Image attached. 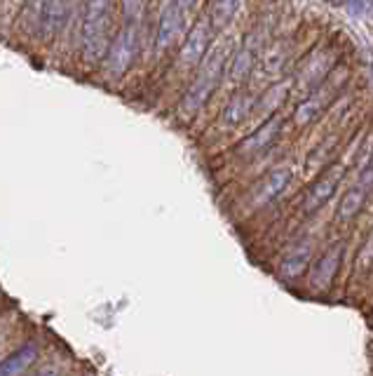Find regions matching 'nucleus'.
<instances>
[{
    "label": "nucleus",
    "instance_id": "nucleus-5",
    "mask_svg": "<svg viewBox=\"0 0 373 376\" xmlns=\"http://www.w3.org/2000/svg\"><path fill=\"white\" fill-rule=\"evenodd\" d=\"M190 5L186 3H165L160 12L158 22V33H155V50L165 52L167 47H172L179 36L186 29V10Z\"/></svg>",
    "mask_w": 373,
    "mask_h": 376
},
{
    "label": "nucleus",
    "instance_id": "nucleus-14",
    "mask_svg": "<svg viewBox=\"0 0 373 376\" xmlns=\"http://www.w3.org/2000/svg\"><path fill=\"white\" fill-rule=\"evenodd\" d=\"M366 188L364 184H357V186H352L348 188V191L343 193V198H341V203H338V210H336V217L341 219V221H350V219H355L359 212H362V207L366 203Z\"/></svg>",
    "mask_w": 373,
    "mask_h": 376
},
{
    "label": "nucleus",
    "instance_id": "nucleus-3",
    "mask_svg": "<svg viewBox=\"0 0 373 376\" xmlns=\"http://www.w3.org/2000/svg\"><path fill=\"white\" fill-rule=\"evenodd\" d=\"M139 17H129L127 15L125 26L120 29V33L113 38L110 50L106 54V68L113 75H122L129 64L134 61V54H137L139 47V26H137Z\"/></svg>",
    "mask_w": 373,
    "mask_h": 376
},
{
    "label": "nucleus",
    "instance_id": "nucleus-20",
    "mask_svg": "<svg viewBox=\"0 0 373 376\" xmlns=\"http://www.w3.org/2000/svg\"><path fill=\"white\" fill-rule=\"evenodd\" d=\"M371 266H373V231L366 235V242L357 254V268L359 270H369Z\"/></svg>",
    "mask_w": 373,
    "mask_h": 376
},
{
    "label": "nucleus",
    "instance_id": "nucleus-15",
    "mask_svg": "<svg viewBox=\"0 0 373 376\" xmlns=\"http://www.w3.org/2000/svg\"><path fill=\"white\" fill-rule=\"evenodd\" d=\"M286 94H289L286 82H277V85H272L270 89H265V94L260 96V99H256V106H253V111H258V113L265 115V120H267V118L277 115L282 104L286 101Z\"/></svg>",
    "mask_w": 373,
    "mask_h": 376
},
{
    "label": "nucleus",
    "instance_id": "nucleus-1",
    "mask_svg": "<svg viewBox=\"0 0 373 376\" xmlns=\"http://www.w3.org/2000/svg\"><path fill=\"white\" fill-rule=\"evenodd\" d=\"M225 64H228V54H225L223 45L207 54V59L202 61L200 73L195 75L193 85H190V89L181 101V113L183 115L193 118L197 111L207 104V99L214 94V89L218 87V82H221V78H223Z\"/></svg>",
    "mask_w": 373,
    "mask_h": 376
},
{
    "label": "nucleus",
    "instance_id": "nucleus-6",
    "mask_svg": "<svg viewBox=\"0 0 373 376\" xmlns=\"http://www.w3.org/2000/svg\"><path fill=\"white\" fill-rule=\"evenodd\" d=\"M343 172H345L343 165L329 167V170L324 172L322 177L308 188L305 200H303V212H305V214H312V212H317V210H322V207L336 196L338 184H341V179H343Z\"/></svg>",
    "mask_w": 373,
    "mask_h": 376
},
{
    "label": "nucleus",
    "instance_id": "nucleus-18",
    "mask_svg": "<svg viewBox=\"0 0 373 376\" xmlns=\"http://www.w3.org/2000/svg\"><path fill=\"white\" fill-rule=\"evenodd\" d=\"M322 108H324V101H322L320 94L308 96V99L303 101L298 108H296V115H293L296 125H308V123H312L315 118L322 113Z\"/></svg>",
    "mask_w": 373,
    "mask_h": 376
},
{
    "label": "nucleus",
    "instance_id": "nucleus-2",
    "mask_svg": "<svg viewBox=\"0 0 373 376\" xmlns=\"http://www.w3.org/2000/svg\"><path fill=\"white\" fill-rule=\"evenodd\" d=\"M82 52L89 61L103 59L110 50V3L96 0L84 5L82 29H80Z\"/></svg>",
    "mask_w": 373,
    "mask_h": 376
},
{
    "label": "nucleus",
    "instance_id": "nucleus-10",
    "mask_svg": "<svg viewBox=\"0 0 373 376\" xmlns=\"http://www.w3.org/2000/svg\"><path fill=\"white\" fill-rule=\"evenodd\" d=\"M35 10L40 12L38 29L42 36L49 38V36H56V33L63 29V24L68 22V12L73 10V5L70 3H38Z\"/></svg>",
    "mask_w": 373,
    "mask_h": 376
},
{
    "label": "nucleus",
    "instance_id": "nucleus-16",
    "mask_svg": "<svg viewBox=\"0 0 373 376\" xmlns=\"http://www.w3.org/2000/svg\"><path fill=\"white\" fill-rule=\"evenodd\" d=\"M286 47L284 43H274L270 47H265L263 50V59H260L258 64V71L260 75H274L279 73L282 68H284V61H286Z\"/></svg>",
    "mask_w": 373,
    "mask_h": 376
},
{
    "label": "nucleus",
    "instance_id": "nucleus-21",
    "mask_svg": "<svg viewBox=\"0 0 373 376\" xmlns=\"http://www.w3.org/2000/svg\"><path fill=\"white\" fill-rule=\"evenodd\" d=\"M35 376H59V367H54V365H47V367H42L35 372Z\"/></svg>",
    "mask_w": 373,
    "mask_h": 376
},
{
    "label": "nucleus",
    "instance_id": "nucleus-4",
    "mask_svg": "<svg viewBox=\"0 0 373 376\" xmlns=\"http://www.w3.org/2000/svg\"><path fill=\"white\" fill-rule=\"evenodd\" d=\"M291 167L289 165H279L274 167L265 174V177H260L256 184H253L251 193H249V205L251 210H260V207L270 205L274 198L279 196V193H284V188L291 184Z\"/></svg>",
    "mask_w": 373,
    "mask_h": 376
},
{
    "label": "nucleus",
    "instance_id": "nucleus-17",
    "mask_svg": "<svg viewBox=\"0 0 373 376\" xmlns=\"http://www.w3.org/2000/svg\"><path fill=\"white\" fill-rule=\"evenodd\" d=\"M253 59H256V54H253V45H242L239 50L235 52V57H232V66H230V75L232 80H244L246 75H249L251 66H253Z\"/></svg>",
    "mask_w": 373,
    "mask_h": 376
},
{
    "label": "nucleus",
    "instance_id": "nucleus-13",
    "mask_svg": "<svg viewBox=\"0 0 373 376\" xmlns=\"http://www.w3.org/2000/svg\"><path fill=\"white\" fill-rule=\"evenodd\" d=\"M35 355H38V346L35 344L21 346L19 351H14L0 362V376H21L35 362Z\"/></svg>",
    "mask_w": 373,
    "mask_h": 376
},
{
    "label": "nucleus",
    "instance_id": "nucleus-11",
    "mask_svg": "<svg viewBox=\"0 0 373 376\" xmlns=\"http://www.w3.org/2000/svg\"><path fill=\"white\" fill-rule=\"evenodd\" d=\"M253 106H256V96L249 92H235L223 106L218 120H221L223 127H237V125L246 120V115L251 113Z\"/></svg>",
    "mask_w": 373,
    "mask_h": 376
},
{
    "label": "nucleus",
    "instance_id": "nucleus-12",
    "mask_svg": "<svg viewBox=\"0 0 373 376\" xmlns=\"http://www.w3.org/2000/svg\"><path fill=\"white\" fill-rule=\"evenodd\" d=\"M310 259H312V245H310V240H298L296 245L289 247V252L282 259V275L291 277V280L303 275Z\"/></svg>",
    "mask_w": 373,
    "mask_h": 376
},
{
    "label": "nucleus",
    "instance_id": "nucleus-19",
    "mask_svg": "<svg viewBox=\"0 0 373 376\" xmlns=\"http://www.w3.org/2000/svg\"><path fill=\"white\" fill-rule=\"evenodd\" d=\"M239 8L237 3H232V0H223V3H211V17L209 22L214 29H221V26H225L232 19V15H235V10Z\"/></svg>",
    "mask_w": 373,
    "mask_h": 376
},
{
    "label": "nucleus",
    "instance_id": "nucleus-9",
    "mask_svg": "<svg viewBox=\"0 0 373 376\" xmlns=\"http://www.w3.org/2000/svg\"><path fill=\"white\" fill-rule=\"evenodd\" d=\"M341 259H343V245H334L327 252H322V256L310 268V275H308L310 287L315 292H327L331 287V282H334L336 270L341 266Z\"/></svg>",
    "mask_w": 373,
    "mask_h": 376
},
{
    "label": "nucleus",
    "instance_id": "nucleus-7",
    "mask_svg": "<svg viewBox=\"0 0 373 376\" xmlns=\"http://www.w3.org/2000/svg\"><path fill=\"white\" fill-rule=\"evenodd\" d=\"M211 31H214V26H211L209 19H200V22L193 24V29L186 33V40H183V45H181L179 59L183 66H195L207 59Z\"/></svg>",
    "mask_w": 373,
    "mask_h": 376
},
{
    "label": "nucleus",
    "instance_id": "nucleus-8",
    "mask_svg": "<svg viewBox=\"0 0 373 376\" xmlns=\"http://www.w3.org/2000/svg\"><path fill=\"white\" fill-rule=\"evenodd\" d=\"M282 127H284V118L279 113L267 118L258 130H253L244 142L237 144V153L239 156H256V153H263L265 149H270L274 144V139L279 137Z\"/></svg>",
    "mask_w": 373,
    "mask_h": 376
}]
</instances>
